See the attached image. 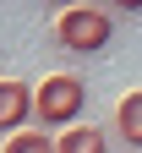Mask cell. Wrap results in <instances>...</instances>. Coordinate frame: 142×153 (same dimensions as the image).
I'll return each instance as SVG.
<instances>
[{
    "label": "cell",
    "instance_id": "277c9868",
    "mask_svg": "<svg viewBox=\"0 0 142 153\" xmlns=\"http://www.w3.org/2000/svg\"><path fill=\"white\" fill-rule=\"evenodd\" d=\"M55 153H109V137L98 126H66L55 137Z\"/></svg>",
    "mask_w": 142,
    "mask_h": 153
},
{
    "label": "cell",
    "instance_id": "8992f818",
    "mask_svg": "<svg viewBox=\"0 0 142 153\" xmlns=\"http://www.w3.org/2000/svg\"><path fill=\"white\" fill-rule=\"evenodd\" d=\"M6 153H55V137L49 131H16V137H6Z\"/></svg>",
    "mask_w": 142,
    "mask_h": 153
},
{
    "label": "cell",
    "instance_id": "6da1fadb",
    "mask_svg": "<svg viewBox=\"0 0 142 153\" xmlns=\"http://www.w3.org/2000/svg\"><path fill=\"white\" fill-rule=\"evenodd\" d=\"M88 104V88H82V76H66V71H55L44 76V82L33 88V120H44V126H77V115H82Z\"/></svg>",
    "mask_w": 142,
    "mask_h": 153
},
{
    "label": "cell",
    "instance_id": "3957f363",
    "mask_svg": "<svg viewBox=\"0 0 142 153\" xmlns=\"http://www.w3.org/2000/svg\"><path fill=\"white\" fill-rule=\"evenodd\" d=\"M28 120H33V88L16 82V76H6L0 82V131L16 137V131H28Z\"/></svg>",
    "mask_w": 142,
    "mask_h": 153
},
{
    "label": "cell",
    "instance_id": "7a4b0ae2",
    "mask_svg": "<svg viewBox=\"0 0 142 153\" xmlns=\"http://www.w3.org/2000/svg\"><path fill=\"white\" fill-rule=\"evenodd\" d=\"M109 11H98V6H71V11H60V22H55V38L66 44L71 55H98L109 44Z\"/></svg>",
    "mask_w": 142,
    "mask_h": 153
},
{
    "label": "cell",
    "instance_id": "5b68a950",
    "mask_svg": "<svg viewBox=\"0 0 142 153\" xmlns=\"http://www.w3.org/2000/svg\"><path fill=\"white\" fill-rule=\"evenodd\" d=\"M115 126H120V137H126L131 148H142V93H126V99H120Z\"/></svg>",
    "mask_w": 142,
    "mask_h": 153
}]
</instances>
